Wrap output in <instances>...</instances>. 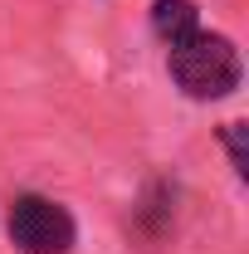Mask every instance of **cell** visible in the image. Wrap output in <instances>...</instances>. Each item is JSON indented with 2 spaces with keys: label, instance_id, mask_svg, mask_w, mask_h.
<instances>
[{
  "label": "cell",
  "instance_id": "6da1fadb",
  "mask_svg": "<svg viewBox=\"0 0 249 254\" xmlns=\"http://www.w3.org/2000/svg\"><path fill=\"white\" fill-rule=\"evenodd\" d=\"M240 49L225 39V34H205L195 30L186 39L171 44V78L186 88L190 98L210 103V98H225L240 88Z\"/></svg>",
  "mask_w": 249,
  "mask_h": 254
},
{
  "label": "cell",
  "instance_id": "7a4b0ae2",
  "mask_svg": "<svg viewBox=\"0 0 249 254\" xmlns=\"http://www.w3.org/2000/svg\"><path fill=\"white\" fill-rule=\"evenodd\" d=\"M5 230L25 254H68L73 250V215L49 195H20L10 205Z\"/></svg>",
  "mask_w": 249,
  "mask_h": 254
},
{
  "label": "cell",
  "instance_id": "3957f363",
  "mask_svg": "<svg viewBox=\"0 0 249 254\" xmlns=\"http://www.w3.org/2000/svg\"><path fill=\"white\" fill-rule=\"evenodd\" d=\"M152 30L161 34L166 44L195 34V30H200V10H195V0H156V5H152Z\"/></svg>",
  "mask_w": 249,
  "mask_h": 254
}]
</instances>
